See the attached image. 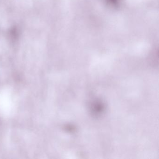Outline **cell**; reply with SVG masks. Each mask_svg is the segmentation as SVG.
I'll use <instances>...</instances> for the list:
<instances>
[{
    "instance_id": "obj_1",
    "label": "cell",
    "mask_w": 159,
    "mask_h": 159,
    "mask_svg": "<svg viewBox=\"0 0 159 159\" xmlns=\"http://www.w3.org/2000/svg\"><path fill=\"white\" fill-rule=\"evenodd\" d=\"M13 107L11 93L4 90L0 93V111L5 116H8L11 113Z\"/></svg>"
}]
</instances>
